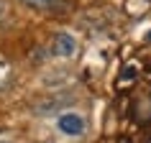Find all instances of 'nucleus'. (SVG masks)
I'll return each instance as SVG.
<instances>
[{"instance_id": "4", "label": "nucleus", "mask_w": 151, "mask_h": 143, "mask_svg": "<svg viewBox=\"0 0 151 143\" xmlns=\"http://www.w3.org/2000/svg\"><path fill=\"white\" fill-rule=\"evenodd\" d=\"M3 10H5V5H3V0H0V16H3Z\"/></svg>"}, {"instance_id": "2", "label": "nucleus", "mask_w": 151, "mask_h": 143, "mask_svg": "<svg viewBox=\"0 0 151 143\" xmlns=\"http://www.w3.org/2000/svg\"><path fill=\"white\" fill-rule=\"evenodd\" d=\"M51 51H54L56 56H62V59H72L74 51H77V41H74V36H69V33H56L54 41H51Z\"/></svg>"}, {"instance_id": "3", "label": "nucleus", "mask_w": 151, "mask_h": 143, "mask_svg": "<svg viewBox=\"0 0 151 143\" xmlns=\"http://www.w3.org/2000/svg\"><path fill=\"white\" fill-rule=\"evenodd\" d=\"M21 3L31 5V8H39V10H44V8H51V5H56L59 0H21Z\"/></svg>"}, {"instance_id": "5", "label": "nucleus", "mask_w": 151, "mask_h": 143, "mask_svg": "<svg viewBox=\"0 0 151 143\" xmlns=\"http://www.w3.org/2000/svg\"><path fill=\"white\" fill-rule=\"evenodd\" d=\"M0 143H5V141H0Z\"/></svg>"}, {"instance_id": "1", "label": "nucleus", "mask_w": 151, "mask_h": 143, "mask_svg": "<svg viewBox=\"0 0 151 143\" xmlns=\"http://www.w3.org/2000/svg\"><path fill=\"white\" fill-rule=\"evenodd\" d=\"M56 128H59V133L69 135V138H77V135L85 133V118L77 115V112H64L56 120Z\"/></svg>"}]
</instances>
